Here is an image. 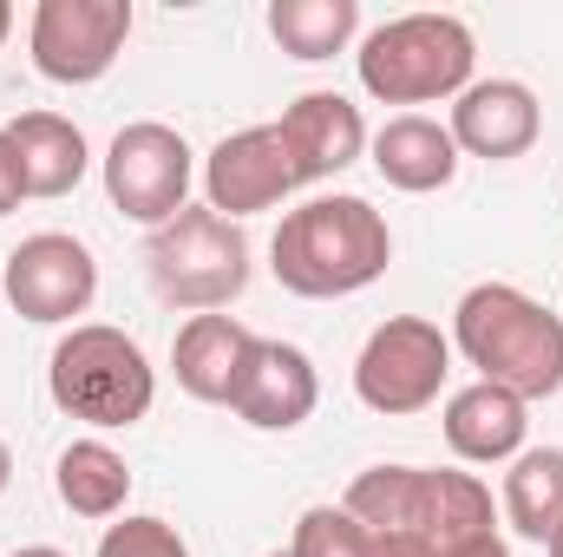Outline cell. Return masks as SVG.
<instances>
[{"instance_id":"cell-1","label":"cell","mask_w":563,"mask_h":557,"mask_svg":"<svg viewBox=\"0 0 563 557\" xmlns=\"http://www.w3.org/2000/svg\"><path fill=\"white\" fill-rule=\"evenodd\" d=\"M394 230L367 197H308L269 237V270L301 302H341L387 276Z\"/></svg>"},{"instance_id":"cell-2","label":"cell","mask_w":563,"mask_h":557,"mask_svg":"<svg viewBox=\"0 0 563 557\" xmlns=\"http://www.w3.org/2000/svg\"><path fill=\"white\" fill-rule=\"evenodd\" d=\"M452 348L478 368V381L531 401L563 387V315L531 302L518 282H478L452 308Z\"/></svg>"},{"instance_id":"cell-3","label":"cell","mask_w":563,"mask_h":557,"mask_svg":"<svg viewBox=\"0 0 563 557\" xmlns=\"http://www.w3.org/2000/svg\"><path fill=\"white\" fill-rule=\"evenodd\" d=\"M472 66H478V40L459 13H400V20L374 26L354 53L361 92L380 106L459 99L472 86Z\"/></svg>"},{"instance_id":"cell-4","label":"cell","mask_w":563,"mask_h":557,"mask_svg":"<svg viewBox=\"0 0 563 557\" xmlns=\"http://www.w3.org/2000/svg\"><path fill=\"white\" fill-rule=\"evenodd\" d=\"M46 394L53 407L99 433H119V426H139L157 401V368L144 361V348L125 328H106V321H79L59 335L53 361H46Z\"/></svg>"},{"instance_id":"cell-5","label":"cell","mask_w":563,"mask_h":557,"mask_svg":"<svg viewBox=\"0 0 563 557\" xmlns=\"http://www.w3.org/2000/svg\"><path fill=\"white\" fill-rule=\"evenodd\" d=\"M144 270L170 308L223 315L250 288V237H243V223L217 217L210 204H184L164 230H151Z\"/></svg>"},{"instance_id":"cell-6","label":"cell","mask_w":563,"mask_h":557,"mask_svg":"<svg viewBox=\"0 0 563 557\" xmlns=\"http://www.w3.org/2000/svg\"><path fill=\"white\" fill-rule=\"evenodd\" d=\"M445 374H452V335H439V321L426 315H387L354 361V394L374 414L407 419L439 401Z\"/></svg>"},{"instance_id":"cell-7","label":"cell","mask_w":563,"mask_h":557,"mask_svg":"<svg viewBox=\"0 0 563 557\" xmlns=\"http://www.w3.org/2000/svg\"><path fill=\"white\" fill-rule=\"evenodd\" d=\"M190 184H197L190 144H184V132H170L157 119H139L106 144V197L119 217H132L144 230H164L190 204Z\"/></svg>"},{"instance_id":"cell-8","label":"cell","mask_w":563,"mask_h":557,"mask_svg":"<svg viewBox=\"0 0 563 557\" xmlns=\"http://www.w3.org/2000/svg\"><path fill=\"white\" fill-rule=\"evenodd\" d=\"M132 40V0H40L26 46L33 73L53 86H92L119 66Z\"/></svg>"},{"instance_id":"cell-9","label":"cell","mask_w":563,"mask_h":557,"mask_svg":"<svg viewBox=\"0 0 563 557\" xmlns=\"http://www.w3.org/2000/svg\"><path fill=\"white\" fill-rule=\"evenodd\" d=\"M0 288H7V302H13L20 321H40V328L73 321V328H79V315H86L92 295H99V263H92V250H86L79 237L40 230V237H26V243L7 250Z\"/></svg>"},{"instance_id":"cell-10","label":"cell","mask_w":563,"mask_h":557,"mask_svg":"<svg viewBox=\"0 0 563 557\" xmlns=\"http://www.w3.org/2000/svg\"><path fill=\"white\" fill-rule=\"evenodd\" d=\"M295 184L301 177H295V157L282 144V125H243L203 157V204L230 223L276 210Z\"/></svg>"},{"instance_id":"cell-11","label":"cell","mask_w":563,"mask_h":557,"mask_svg":"<svg viewBox=\"0 0 563 557\" xmlns=\"http://www.w3.org/2000/svg\"><path fill=\"white\" fill-rule=\"evenodd\" d=\"M445 132L459 144V157H525L538 132H544V106L525 79H472L459 99H452V119Z\"/></svg>"},{"instance_id":"cell-12","label":"cell","mask_w":563,"mask_h":557,"mask_svg":"<svg viewBox=\"0 0 563 557\" xmlns=\"http://www.w3.org/2000/svg\"><path fill=\"white\" fill-rule=\"evenodd\" d=\"M314 401H321L314 361H308L295 341H263V335H256V348H250V361H243V381H236L230 407L250 419L256 433H295L301 419L314 414Z\"/></svg>"},{"instance_id":"cell-13","label":"cell","mask_w":563,"mask_h":557,"mask_svg":"<svg viewBox=\"0 0 563 557\" xmlns=\"http://www.w3.org/2000/svg\"><path fill=\"white\" fill-rule=\"evenodd\" d=\"M276 125H282V144H288L301 184L341 177V171L361 164V151H367V119H361V106L341 99V92H301Z\"/></svg>"},{"instance_id":"cell-14","label":"cell","mask_w":563,"mask_h":557,"mask_svg":"<svg viewBox=\"0 0 563 557\" xmlns=\"http://www.w3.org/2000/svg\"><path fill=\"white\" fill-rule=\"evenodd\" d=\"M256 335L236 321V315H190L170 341V374L190 401H210V407H230L236 381H243V361H250Z\"/></svg>"},{"instance_id":"cell-15","label":"cell","mask_w":563,"mask_h":557,"mask_svg":"<svg viewBox=\"0 0 563 557\" xmlns=\"http://www.w3.org/2000/svg\"><path fill=\"white\" fill-rule=\"evenodd\" d=\"M445 446L465 459V466H511L525 452V433H531V407L492 381H472L445 401Z\"/></svg>"},{"instance_id":"cell-16","label":"cell","mask_w":563,"mask_h":557,"mask_svg":"<svg viewBox=\"0 0 563 557\" xmlns=\"http://www.w3.org/2000/svg\"><path fill=\"white\" fill-rule=\"evenodd\" d=\"M374 171L394 184V190H407V197H426V190H445L452 177H459V144L452 132L439 125V119H426V112H400V119H387L374 139Z\"/></svg>"},{"instance_id":"cell-17","label":"cell","mask_w":563,"mask_h":557,"mask_svg":"<svg viewBox=\"0 0 563 557\" xmlns=\"http://www.w3.org/2000/svg\"><path fill=\"white\" fill-rule=\"evenodd\" d=\"M7 144L20 157V177H26V197H66L79 190V177L92 171V151L86 132L59 112H20L7 125Z\"/></svg>"},{"instance_id":"cell-18","label":"cell","mask_w":563,"mask_h":557,"mask_svg":"<svg viewBox=\"0 0 563 557\" xmlns=\"http://www.w3.org/2000/svg\"><path fill=\"white\" fill-rule=\"evenodd\" d=\"M53 492L73 518H119L125 499H132V466L106 439H73L53 459Z\"/></svg>"},{"instance_id":"cell-19","label":"cell","mask_w":563,"mask_h":557,"mask_svg":"<svg viewBox=\"0 0 563 557\" xmlns=\"http://www.w3.org/2000/svg\"><path fill=\"white\" fill-rule=\"evenodd\" d=\"M426 492H432V466H367L347 485L341 512L367 532H407L426 545Z\"/></svg>"},{"instance_id":"cell-20","label":"cell","mask_w":563,"mask_h":557,"mask_svg":"<svg viewBox=\"0 0 563 557\" xmlns=\"http://www.w3.org/2000/svg\"><path fill=\"white\" fill-rule=\"evenodd\" d=\"M505 525L531 545H551L563 525V446H525L505 472V499H498Z\"/></svg>"},{"instance_id":"cell-21","label":"cell","mask_w":563,"mask_h":557,"mask_svg":"<svg viewBox=\"0 0 563 557\" xmlns=\"http://www.w3.org/2000/svg\"><path fill=\"white\" fill-rule=\"evenodd\" d=\"M498 532V505H492V485L478 472H432V492H426V551H452V545H472V538H492Z\"/></svg>"},{"instance_id":"cell-22","label":"cell","mask_w":563,"mask_h":557,"mask_svg":"<svg viewBox=\"0 0 563 557\" xmlns=\"http://www.w3.org/2000/svg\"><path fill=\"white\" fill-rule=\"evenodd\" d=\"M269 33L288 59H334L361 33V0H269Z\"/></svg>"},{"instance_id":"cell-23","label":"cell","mask_w":563,"mask_h":557,"mask_svg":"<svg viewBox=\"0 0 563 557\" xmlns=\"http://www.w3.org/2000/svg\"><path fill=\"white\" fill-rule=\"evenodd\" d=\"M361 525L341 512V505H308L295 518V538H288V557H361Z\"/></svg>"},{"instance_id":"cell-24","label":"cell","mask_w":563,"mask_h":557,"mask_svg":"<svg viewBox=\"0 0 563 557\" xmlns=\"http://www.w3.org/2000/svg\"><path fill=\"white\" fill-rule=\"evenodd\" d=\"M99 557H190L184 545V532L170 525V518H125V525H106V538H99Z\"/></svg>"},{"instance_id":"cell-25","label":"cell","mask_w":563,"mask_h":557,"mask_svg":"<svg viewBox=\"0 0 563 557\" xmlns=\"http://www.w3.org/2000/svg\"><path fill=\"white\" fill-rule=\"evenodd\" d=\"M361 532H367V525H361ZM361 557H432L420 545V538H407V532H367V538H361Z\"/></svg>"},{"instance_id":"cell-26","label":"cell","mask_w":563,"mask_h":557,"mask_svg":"<svg viewBox=\"0 0 563 557\" xmlns=\"http://www.w3.org/2000/svg\"><path fill=\"white\" fill-rule=\"evenodd\" d=\"M20 197H26V177H20V157H13L7 132H0V217L20 210Z\"/></svg>"},{"instance_id":"cell-27","label":"cell","mask_w":563,"mask_h":557,"mask_svg":"<svg viewBox=\"0 0 563 557\" xmlns=\"http://www.w3.org/2000/svg\"><path fill=\"white\" fill-rule=\"evenodd\" d=\"M439 557H511V545L492 532V538H472V545H452V551H439Z\"/></svg>"},{"instance_id":"cell-28","label":"cell","mask_w":563,"mask_h":557,"mask_svg":"<svg viewBox=\"0 0 563 557\" xmlns=\"http://www.w3.org/2000/svg\"><path fill=\"white\" fill-rule=\"evenodd\" d=\"M7 485H13V452H7V439H0V499H7Z\"/></svg>"},{"instance_id":"cell-29","label":"cell","mask_w":563,"mask_h":557,"mask_svg":"<svg viewBox=\"0 0 563 557\" xmlns=\"http://www.w3.org/2000/svg\"><path fill=\"white\" fill-rule=\"evenodd\" d=\"M13 557H66V551H53V545H20Z\"/></svg>"},{"instance_id":"cell-30","label":"cell","mask_w":563,"mask_h":557,"mask_svg":"<svg viewBox=\"0 0 563 557\" xmlns=\"http://www.w3.org/2000/svg\"><path fill=\"white\" fill-rule=\"evenodd\" d=\"M7 33H13V7L0 0V40H7Z\"/></svg>"},{"instance_id":"cell-31","label":"cell","mask_w":563,"mask_h":557,"mask_svg":"<svg viewBox=\"0 0 563 557\" xmlns=\"http://www.w3.org/2000/svg\"><path fill=\"white\" fill-rule=\"evenodd\" d=\"M544 557H563V525L551 532V545H544Z\"/></svg>"},{"instance_id":"cell-32","label":"cell","mask_w":563,"mask_h":557,"mask_svg":"<svg viewBox=\"0 0 563 557\" xmlns=\"http://www.w3.org/2000/svg\"><path fill=\"white\" fill-rule=\"evenodd\" d=\"M269 557H288V551H269Z\"/></svg>"}]
</instances>
